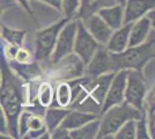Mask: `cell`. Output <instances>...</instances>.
<instances>
[{
    "label": "cell",
    "instance_id": "cell-1",
    "mask_svg": "<svg viewBox=\"0 0 155 139\" xmlns=\"http://www.w3.org/2000/svg\"><path fill=\"white\" fill-rule=\"evenodd\" d=\"M0 68L2 75L0 79V106L6 114L8 134L18 137V119L23 101L22 88L2 58H0Z\"/></svg>",
    "mask_w": 155,
    "mask_h": 139
},
{
    "label": "cell",
    "instance_id": "cell-2",
    "mask_svg": "<svg viewBox=\"0 0 155 139\" xmlns=\"http://www.w3.org/2000/svg\"><path fill=\"white\" fill-rule=\"evenodd\" d=\"M115 71L119 70H138L142 71L143 66L154 58V36L147 42L134 46H127L118 53H111Z\"/></svg>",
    "mask_w": 155,
    "mask_h": 139
},
{
    "label": "cell",
    "instance_id": "cell-3",
    "mask_svg": "<svg viewBox=\"0 0 155 139\" xmlns=\"http://www.w3.org/2000/svg\"><path fill=\"white\" fill-rule=\"evenodd\" d=\"M145 114V110L137 109L125 101L120 104L110 107L103 113L100 119V130L96 138H109L129 119H139Z\"/></svg>",
    "mask_w": 155,
    "mask_h": 139
},
{
    "label": "cell",
    "instance_id": "cell-4",
    "mask_svg": "<svg viewBox=\"0 0 155 139\" xmlns=\"http://www.w3.org/2000/svg\"><path fill=\"white\" fill-rule=\"evenodd\" d=\"M145 96H146V82L142 72L138 70H127L124 101L137 109L145 110L143 108Z\"/></svg>",
    "mask_w": 155,
    "mask_h": 139
},
{
    "label": "cell",
    "instance_id": "cell-5",
    "mask_svg": "<svg viewBox=\"0 0 155 139\" xmlns=\"http://www.w3.org/2000/svg\"><path fill=\"white\" fill-rule=\"evenodd\" d=\"M67 21L68 19L59 21L53 26L48 27L36 34V56L38 59H49L56 45L59 33Z\"/></svg>",
    "mask_w": 155,
    "mask_h": 139
},
{
    "label": "cell",
    "instance_id": "cell-6",
    "mask_svg": "<svg viewBox=\"0 0 155 139\" xmlns=\"http://www.w3.org/2000/svg\"><path fill=\"white\" fill-rule=\"evenodd\" d=\"M98 48H100V44L86 29L82 20L78 21L77 33H75L74 45H73V50L75 55L81 59L84 64H87Z\"/></svg>",
    "mask_w": 155,
    "mask_h": 139
},
{
    "label": "cell",
    "instance_id": "cell-7",
    "mask_svg": "<svg viewBox=\"0 0 155 139\" xmlns=\"http://www.w3.org/2000/svg\"><path fill=\"white\" fill-rule=\"evenodd\" d=\"M77 33V22H66L61 28L52 51V63L57 64L60 60L68 56L73 51L74 38Z\"/></svg>",
    "mask_w": 155,
    "mask_h": 139
},
{
    "label": "cell",
    "instance_id": "cell-8",
    "mask_svg": "<svg viewBox=\"0 0 155 139\" xmlns=\"http://www.w3.org/2000/svg\"><path fill=\"white\" fill-rule=\"evenodd\" d=\"M126 75H127V70H119L115 72L111 82L109 85V88L105 94L101 111L102 114L109 109L110 107L120 104L124 102V94H125V86H126Z\"/></svg>",
    "mask_w": 155,
    "mask_h": 139
},
{
    "label": "cell",
    "instance_id": "cell-9",
    "mask_svg": "<svg viewBox=\"0 0 155 139\" xmlns=\"http://www.w3.org/2000/svg\"><path fill=\"white\" fill-rule=\"evenodd\" d=\"M86 65V73L91 78H96L105 73L116 72L111 52L103 48H98Z\"/></svg>",
    "mask_w": 155,
    "mask_h": 139
},
{
    "label": "cell",
    "instance_id": "cell-10",
    "mask_svg": "<svg viewBox=\"0 0 155 139\" xmlns=\"http://www.w3.org/2000/svg\"><path fill=\"white\" fill-rule=\"evenodd\" d=\"M86 29L89 31L91 36L95 38L100 45H105L112 34V29L110 28L97 13H93L82 20Z\"/></svg>",
    "mask_w": 155,
    "mask_h": 139
},
{
    "label": "cell",
    "instance_id": "cell-11",
    "mask_svg": "<svg viewBox=\"0 0 155 139\" xmlns=\"http://www.w3.org/2000/svg\"><path fill=\"white\" fill-rule=\"evenodd\" d=\"M18 127L20 129V136L25 137L29 132V137H39L46 131V126L42 117L34 115L29 111H23L18 119Z\"/></svg>",
    "mask_w": 155,
    "mask_h": 139
},
{
    "label": "cell",
    "instance_id": "cell-12",
    "mask_svg": "<svg viewBox=\"0 0 155 139\" xmlns=\"http://www.w3.org/2000/svg\"><path fill=\"white\" fill-rule=\"evenodd\" d=\"M123 25L132 23L154 9L155 0H126L124 4Z\"/></svg>",
    "mask_w": 155,
    "mask_h": 139
},
{
    "label": "cell",
    "instance_id": "cell-13",
    "mask_svg": "<svg viewBox=\"0 0 155 139\" xmlns=\"http://www.w3.org/2000/svg\"><path fill=\"white\" fill-rule=\"evenodd\" d=\"M150 27H152V22H150V19L147 16H142L134 22H132L127 46H134L143 43L147 40Z\"/></svg>",
    "mask_w": 155,
    "mask_h": 139
},
{
    "label": "cell",
    "instance_id": "cell-14",
    "mask_svg": "<svg viewBox=\"0 0 155 139\" xmlns=\"http://www.w3.org/2000/svg\"><path fill=\"white\" fill-rule=\"evenodd\" d=\"M97 14L102 18V20L108 26L115 30L119 27L123 26V18H124V5L122 4H114L111 6L101 7L96 11Z\"/></svg>",
    "mask_w": 155,
    "mask_h": 139
},
{
    "label": "cell",
    "instance_id": "cell-15",
    "mask_svg": "<svg viewBox=\"0 0 155 139\" xmlns=\"http://www.w3.org/2000/svg\"><path fill=\"white\" fill-rule=\"evenodd\" d=\"M132 23H126L119 27L118 29H115V33L111 34L107 45V50L111 53L122 52L127 48L130 36V29H131Z\"/></svg>",
    "mask_w": 155,
    "mask_h": 139
},
{
    "label": "cell",
    "instance_id": "cell-16",
    "mask_svg": "<svg viewBox=\"0 0 155 139\" xmlns=\"http://www.w3.org/2000/svg\"><path fill=\"white\" fill-rule=\"evenodd\" d=\"M98 118L97 114H91V113H84V111H78V110H73L67 114L64 117V119L61 121L60 125L61 127H64L66 130L71 131V130H74L77 127H80L84 124L91 122V121H94V119Z\"/></svg>",
    "mask_w": 155,
    "mask_h": 139
},
{
    "label": "cell",
    "instance_id": "cell-17",
    "mask_svg": "<svg viewBox=\"0 0 155 139\" xmlns=\"http://www.w3.org/2000/svg\"><path fill=\"white\" fill-rule=\"evenodd\" d=\"M100 130V118L91 121L80 127L70 131V138L73 139H91L96 138Z\"/></svg>",
    "mask_w": 155,
    "mask_h": 139
},
{
    "label": "cell",
    "instance_id": "cell-18",
    "mask_svg": "<svg viewBox=\"0 0 155 139\" xmlns=\"http://www.w3.org/2000/svg\"><path fill=\"white\" fill-rule=\"evenodd\" d=\"M116 4V0H82V5H80V19L84 20L87 16L95 13L97 9H100L101 7L111 6Z\"/></svg>",
    "mask_w": 155,
    "mask_h": 139
},
{
    "label": "cell",
    "instance_id": "cell-19",
    "mask_svg": "<svg viewBox=\"0 0 155 139\" xmlns=\"http://www.w3.org/2000/svg\"><path fill=\"white\" fill-rule=\"evenodd\" d=\"M70 113V109L66 108H50L45 114V126L46 129L52 132L56 127H58L64 117Z\"/></svg>",
    "mask_w": 155,
    "mask_h": 139
},
{
    "label": "cell",
    "instance_id": "cell-20",
    "mask_svg": "<svg viewBox=\"0 0 155 139\" xmlns=\"http://www.w3.org/2000/svg\"><path fill=\"white\" fill-rule=\"evenodd\" d=\"M73 88H72L71 82H61L57 86L56 91V100L57 103L63 108L67 107L73 102Z\"/></svg>",
    "mask_w": 155,
    "mask_h": 139
},
{
    "label": "cell",
    "instance_id": "cell-21",
    "mask_svg": "<svg viewBox=\"0 0 155 139\" xmlns=\"http://www.w3.org/2000/svg\"><path fill=\"white\" fill-rule=\"evenodd\" d=\"M137 119H129L120 126L112 136L117 139H134L136 138Z\"/></svg>",
    "mask_w": 155,
    "mask_h": 139
},
{
    "label": "cell",
    "instance_id": "cell-22",
    "mask_svg": "<svg viewBox=\"0 0 155 139\" xmlns=\"http://www.w3.org/2000/svg\"><path fill=\"white\" fill-rule=\"evenodd\" d=\"M2 35H4V38L11 43V44H15V45H22L23 40H25V36H26L27 31H22V30H13V29H9L7 27L2 28Z\"/></svg>",
    "mask_w": 155,
    "mask_h": 139
},
{
    "label": "cell",
    "instance_id": "cell-23",
    "mask_svg": "<svg viewBox=\"0 0 155 139\" xmlns=\"http://www.w3.org/2000/svg\"><path fill=\"white\" fill-rule=\"evenodd\" d=\"M80 8V0H61V11L66 19H72Z\"/></svg>",
    "mask_w": 155,
    "mask_h": 139
},
{
    "label": "cell",
    "instance_id": "cell-24",
    "mask_svg": "<svg viewBox=\"0 0 155 139\" xmlns=\"http://www.w3.org/2000/svg\"><path fill=\"white\" fill-rule=\"evenodd\" d=\"M52 96H53L52 87L49 84H42L38 91V100L42 107L50 106V103L52 102Z\"/></svg>",
    "mask_w": 155,
    "mask_h": 139
},
{
    "label": "cell",
    "instance_id": "cell-25",
    "mask_svg": "<svg viewBox=\"0 0 155 139\" xmlns=\"http://www.w3.org/2000/svg\"><path fill=\"white\" fill-rule=\"evenodd\" d=\"M136 138L139 139H148L150 138L147 125V118L143 114L139 119H137V129H136Z\"/></svg>",
    "mask_w": 155,
    "mask_h": 139
},
{
    "label": "cell",
    "instance_id": "cell-26",
    "mask_svg": "<svg viewBox=\"0 0 155 139\" xmlns=\"http://www.w3.org/2000/svg\"><path fill=\"white\" fill-rule=\"evenodd\" d=\"M30 58H31V55L26 49H19L18 52H16V56H15V59L18 60L19 63H21V64L28 63L30 60Z\"/></svg>",
    "mask_w": 155,
    "mask_h": 139
},
{
    "label": "cell",
    "instance_id": "cell-27",
    "mask_svg": "<svg viewBox=\"0 0 155 139\" xmlns=\"http://www.w3.org/2000/svg\"><path fill=\"white\" fill-rule=\"evenodd\" d=\"M51 137L54 139H63V138H70V131L68 130H66L64 127H61V126H58V127H56L53 131L51 132Z\"/></svg>",
    "mask_w": 155,
    "mask_h": 139
},
{
    "label": "cell",
    "instance_id": "cell-28",
    "mask_svg": "<svg viewBox=\"0 0 155 139\" xmlns=\"http://www.w3.org/2000/svg\"><path fill=\"white\" fill-rule=\"evenodd\" d=\"M0 134L2 136H8V127H7L6 116H5V111L2 109V107L0 106Z\"/></svg>",
    "mask_w": 155,
    "mask_h": 139
},
{
    "label": "cell",
    "instance_id": "cell-29",
    "mask_svg": "<svg viewBox=\"0 0 155 139\" xmlns=\"http://www.w3.org/2000/svg\"><path fill=\"white\" fill-rule=\"evenodd\" d=\"M18 50H19V46L18 45L8 43L5 46V55H6L7 58H9V59H15V56H16Z\"/></svg>",
    "mask_w": 155,
    "mask_h": 139
},
{
    "label": "cell",
    "instance_id": "cell-30",
    "mask_svg": "<svg viewBox=\"0 0 155 139\" xmlns=\"http://www.w3.org/2000/svg\"><path fill=\"white\" fill-rule=\"evenodd\" d=\"M13 0H0V15L6 11L7 8L13 6Z\"/></svg>",
    "mask_w": 155,
    "mask_h": 139
},
{
    "label": "cell",
    "instance_id": "cell-31",
    "mask_svg": "<svg viewBox=\"0 0 155 139\" xmlns=\"http://www.w3.org/2000/svg\"><path fill=\"white\" fill-rule=\"evenodd\" d=\"M39 1H43V2H46L49 5H51L52 7L57 8V9H61V0H39Z\"/></svg>",
    "mask_w": 155,
    "mask_h": 139
},
{
    "label": "cell",
    "instance_id": "cell-32",
    "mask_svg": "<svg viewBox=\"0 0 155 139\" xmlns=\"http://www.w3.org/2000/svg\"><path fill=\"white\" fill-rule=\"evenodd\" d=\"M15 1H18L21 6L23 7L25 9H26L27 12L29 13V15H31V16H34L32 15V12H31V9H30V6H29V4H28V0H15Z\"/></svg>",
    "mask_w": 155,
    "mask_h": 139
},
{
    "label": "cell",
    "instance_id": "cell-33",
    "mask_svg": "<svg viewBox=\"0 0 155 139\" xmlns=\"http://www.w3.org/2000/svg\"><path fill=\"white\" fill-rule=\"evenodd\" d=\"M117 1H118V2H119V4H122V5H124V4H125V1H126V0H117Z\"/></svg>",
    "mask_w": 155,
    "mask_h": 139
},
{
    "label": "cell",
    "instance_id": "cell-34",
    "mask_svg": "<svg viewBox=\"0 0 155 139\" xmlns=\"http://www.w3.org/2000/svg\"><path fill=\"white\" fill-rule=\"evenodd\" d=\"M0 33H1V28H0Z\"/></svg>",
    "mask_w": 155,
    "mask_h": 139
}]
</instances>
